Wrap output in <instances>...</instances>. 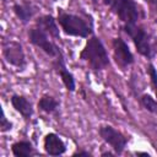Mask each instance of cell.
Listing matches in <instances>:
<instances>
[{
  "label": "cell",
  "instance_id": "cell-16",
  "mask_svg": "<svg viewBox=\"0 0 157 157\" xmlns=\"http://www.w3.org/2000/svg\"><path fill=\"white\" fill-rule=\"evenodd\" d=\"M140 102L141 104L151 113L153 114H157V101H155L150 94H144L141 98H140Z\"/></svg>",
  "mask_w": 157,
  "mask_h": 157
},
{
  "label": "cell",
  "instance_id": "cell-11",
  "mask_svg": "<svg viewBox=\"0 0 157 157\" xmlns=\"http://www.w3.org/2000/svg\"><path fill=\"white\" fill-rule=\"evenodd\" d=\"M54 67H55V70L58 71V74L60 75L61 80H63V82H64V85H65V87H66L69 91H71V92L75 91V80H74V76H72L71 72H69V71L66 70L61 54H60L59 58L56 59V61H55V64H54Z\"/></svg>",
  "mask_w": 157,
  "mask_h": 157
},
{
  "label": "cell",
  "instance_id": "cell-20",
  "mask_svg": "<svg viewBox=\"0 0 157 157\" xmlns=\"http://www.w3.org/2000/svg\"><path fill=\"white\" fill-rule=\"evenodd\" d=\"M148 5H151L156 11H157V0H145Z\"/></svg>",
  "mask_w": 157,
  "mask_h": 157
},
{
  "label": "cell",
  "instance_id": "cell-5",
  "mask_svg": "<svg viewBox=\"0 0 157 157\" xmlns=\"http://www.w3.org/2000/svg\"><path fill=\"white\" fill-rule=\"evenodd\" d=\"M28 38H29L32 44L40 48L48 55H50V56H59L60 55V52H59L58 47L52 40H49L48 33H45L43 29H40L38 27L31 28L28 31Z\"/></svg>",
  "mask_w": 157,
  "mask_h": 157
},
{
  "label": "cell",
  "instance_id": "cell-12",
  "mask_svg": "<svg viewBox=\"0 0 157 157\" xmlns=\"http://www.w3.org/2000/svg\"><path fill=\"white\" fill-rule=\"evenodd\" d=\"M37 23V27L43 29L45 33H48L49 36L54 37V38H59V28L56 26V22L54 20L53 16L50 15H44V16H40L39 18H37L36 21Z\"/></svg>",
  "mask_w": 157,
  "mask_h": 157
},
{
  "label": "cell",
  "instance_id": "cell-19",
  "mask_svg": "<svg viewBox=\"0 0 157 157\" xmlns=\"http://www.w3.org/2000/svg\"><path fill=\"white\" fill-rule=\"evenodd\" d=\"M72 156H86V157H90L91 153L90 152H86V151H78V152H75Z\"/></svg>",
  "mask_w": 157,
  "mask_h": 157
},
{
  "label": "cell",
  "instance_id": "cell-24",
  "mask_svg": "<svg viewBox=\"0 0 157 157\" xmlns=\"http://www.w3.org/2000/svg\"><path fill=\"white\" fill-rule=\"evenodd\" d=\"M155 91H156V96H157V87H156V88H155Z\"/></svg>",
  "mask_w": 157,
  "mask_h": 157
},
{
  "label": "cell",
  "instance_id": "cell-1",
  "mask_svg": "<svg viewBox=\"0 0 157 157\" xmlns=\"http://www.w3.org/2000/svg\"><path fill=\"white\" fill-rule=\"evenodd\" d=\"M80 58L82 60H86L93 70H102L109 65L108 54L101 39L97 37H91L87 40L85 48L80 54Z\"/></svg>",
  "mask_w": 157,
  "mask_h": 157
},
{
  "label": "cell",
  "instance_id": "cell-17",
  "mask_svg": "<svg viewBox=\"0 0 157 157\" xmlns=\"http://www.w3.org/2000/svg\"><path fill=\"white\" fill-rule=\"evenodd\" d=\"M147 71H148V75L151 77V81H152V85L155 86V88L157 87V71L155 69V66L152 64H148L147 66Z\"/></svg>",
  "mask_w": 157,
  "mask_h": 157
},
{
  "label": "cell",
  "instance_id": "cell-23",
  "mask_svg": "<svg viewBox=\"0 0 157 157\" xmlns=\"http://www.w3.org/2000/svg\"><path fill=\"white\" fill-rule=\"evenodd\" d=\"M102 156H112V153L110 152H104V153H102Z\"/></svg>",
  "mask_w": 157,
  "mask_h": 157
},
{
  "label": "cell",
  "instance_id": "cell-9",
  "mask_svg": "<svg viewBox=\"0 0 157 157\" xmlns=\"http://www.w3.org/2000/svg\"><path fill=\"white\" fill-rule=\"evenodd\" d=\"M44 150L50 156H60L66 151V146L56 134L50 132L44 137Z\"/></svg>",
  "mask_w": 157,
  "mask_h": 157
},
{
  "label": "cell",
  "instance_id": "cell-10",
  "mask_svg": "<svg viewBox=\"0 0 157 157\" xmlns=\"http://www.w3.org/2000/svg\"><path fill=\"white\" fill-rule=\"evenodd\" d=\"M11 104L12 107L26 119H29L33 114V108H32V104L31 102L23 97V96H17V94H13L11 97Z\"/></svg>",
  "mask_w": 157,
  "mask_h": 157
},
{
  "label": "cell",
  "instance_id": "cell-25",
  "mask_svg": "<svg viewBox=\"0 0 157 157\" xmlns=\"http://www.w3.org/2000/svg\"><path fill=\"white\" fill-rule=\"evenodd\" d=\"M54 1H55V0H54Z\"/></svg>",
  "mask_w": 157,
  "mask_h": 157
},
{
  "label": "cell",
  "instance_id": "cell-18",
  "mask_svg": "<svg viewBox=\"0 0 157 157\" xmlns=\"http://www.w3.org/2000/svg\"><path fill=\"white\" fill-rule=\"evenodd\" d=\"M11 126H12V124H11L10 121H7V119H6L5 114L2 113V115H1V123H0V128H1V131H2V132H5V131H9V130H11Z\"/></svg>",
  "mask_w": 157,
  "mask_h": 157
},
{
  "label": "cell",
  "instance_id": "cell-3",
  "mask_svg": "<svg viewBox=\"0 0 157 157\" xmlns=\"http://www.w3.org/2000/svg\"><path fill=\"white\" fill-rule=\"evenodd\" d=\"M124 29L132 39L137 52L141 55L146 56L147 59H151L152 58V48L150 44L148 34L140 26H136L135 23H125Z\"/></svg>",
  "mask_w": 157,
  "mask_h": 157
},
{
  "label": "cell",
  "instance_id": "cell-14",
  "mask_svg": "<svg viewBox=\"0 0 157 157\" xmlns=\"http://www.w3.org/2000/svg\"><path fill=\"white\" fill-rule=\"evenodd\" d=\"M12 153L16 157H29L34 153V150L28 141H18L12 145Z\"/></svg>",
  "mask_w": 157,
  "mask_h": 157
},
{
  "label": "cell",
  "instance_id": "cell-15",
  "mask_svg": "<svg viewBox=\"0 0 157 157\" xmlns=\"http://www.w3.org/2000/svg\"><path fill=\"white\" fill-rule=\"evenodd\" d=\"M59 105V102L50 96H43L38 102V108L45 113H53Z\"/></svg>",
  "mask_w": 157,
  "mask_h": 157
},
{
  "label": "cell",
  "instance_id": "cell-22",
  "mask_svg": "<svg viewBox=\"0 0 157 157\" xmlns=\"http://www.w3.org/2000/svg\"><path fill=\"white\" fill-rule=\"evenodd\" d=\"M112 1H113V0H103V2H104L105 5H109V6H110V4H112Z\"/></svg>",
  "mask_w": 157,
  "mask_h": 157
},
{
  "label": "cell",
  "instance_id": "cell-4",
  "mask_svg": "<svg viewBox=\"0 0 157 157\" xmlns=\"http://www.w3.org/2000/svg\"><path fill=\"white\" fill-rule=\"evenodd\" d=\"M110 7L112 11L125 23H135L139 18L137 5L134 0H113Z\"/></svg>",
  "mask_w": 157,
  "mask_h": 157
},
{
  "label": "cell",
  "instance_id": "cell-21",
  "mask_svg": "<svg viewBox=\"0 0 157 157\" xmlns=\"http://www.w3.org/2000/svg\"><path fill=\"white\" fill-rule=\"evenodd\" d=\"M136 155L137 156H147L148 157V153H146V152H136Z\"/></svg>",
  "mask_w": 157,
  "mask_h": 157
},
{
  "label": "cell",
  "instance_id": "cell-13",
  "mask_svg": "<svg viewBox=\"0 0 157 157\" xmlns=\"http://www.w3.org/2000/svg\"><path fill=\"white\" fill-rule=\"evenodd\" d=\"M13 12L22 23H27L34 15L36 7L32 4H16L13 5Z\"/></svg>",
  "mask_w": 157,
  "mask_h": 157
},
{
  "label": "cell",
  "instance_id": "cell-7",
  "mask_svg": "<svg viewBox=\"0 0 157 157\" xmlns=\"http://www.w3.org/2000/svg\"><path fill=\"white\" fill-rule=\"evenodd\" d=\"M99 135L101 137L112 146V148L119 155L124 151L125 146H126V142H128V139L118 130H115L114 128L112 126H101L99 128Z\"/></svg>",
  "mask_w": 157,
  "mask_h": 157
},
{
  "label": "cell",
  "instance_id": "cell-8",
  "mask_svg": "<svg viewBox=\"0 0 157 157\" xmlns=\"http://www.w3.org/2000/svg\"><path fill=\"white\" fill-rule=\"evenodd\" d=\"M113 54L117 64L124 69L134 63V55L130 52L128 44L121 38L113 39Z\"/></svg>",
  "mask_w": 157,
  "mask_h": 157
},
{
  "label": "cell",
  "instance_id": "cell-6",
  "mask_svg": "<svg viewBox=\"0 0 157 157\" xmlns=\"http://www.w3.org/2000/svg\"><path fill=\"white\" fill-rule=\"evenodd\" d=\"M2 54L6 61L13 66L23 67L26 65V56L22 45L16 40H4Z\"/></svg>",
  "mask_w": 157,
  "mask_h": 157
},
{
  "label": "cell",
  "instance_id": "cell-2",
  "mask_svg": "<svg viewBox=\"0 0 157 157\" xmlns=\"http://www.w3.org/2000/svg\"><path fill=\"white\" fill-rule=\"evenodd\" d=\"M58 21L63 31L69 36L86 38L88 37V34L92 33V27L88 26L87 22L77 15L66 13V12L60 11L58 15Z\"/></svg>",
  "mask_w": 157,
  "mask_h": 157
}]
</instances>
